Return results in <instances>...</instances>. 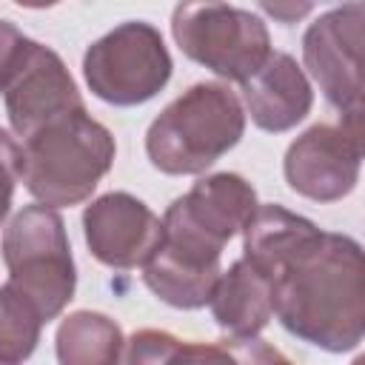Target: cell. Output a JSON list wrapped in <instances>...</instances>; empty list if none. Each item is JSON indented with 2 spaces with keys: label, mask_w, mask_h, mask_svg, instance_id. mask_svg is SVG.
Listing matches in <instances>:
<instances>
[{
  "label": "cell",
  "mask_w": 365,
  "mask_h": 365,
  "mask_svg": "<svg viewBox=\"0 0 365 365\" xmlns=\"http://www.w3.org/2000/svg\"><path fill=\"white\" fill-rule=\"evenodd\" d=\"M274 317L308 345L354 351L365 336L362 245L317 228L274 271Z\"/></svg>",
  "instance_id": "cell-1"
},
{
  "label": "cell",
  "mask_w": 365,
  "mask_h": 365,
  "mask_svg": "<svg viewBox=\"0 0 365 365\" xmlns=\"http://www.w3.org/2000/svg\"><path fill=\"white\" fill-rule=\"evenodd\" d=\"M117 143L86 106L71 108L23 140V174L29 194L51 208L80 205L111 171Z\"/></svg>",
  "instance_id": "cell-2"
},
{
  "label": "cell",
  "mask_w": 365,
  "mask_h": 365,
  "mask_svg": "<svg viewBox=\"0 0 365 365\" xmlns=\"http://www.w3.org/2000/svg\"><path fill=\"white\" fill-rule=\"evenodd\" d=\"M245 131L240 97L225 83H194L171 100L145 131V154L163 174H202Z\"/></svg>",
  "instance_id": "cell-3"
},
{
  "label": "cell",
  "mask_w": 365,
  "mask_h": 365,
  "mask_svg": "<svg viewBox=\"0 0 365 365\" xmlns=\"http://www.w3.org/2000/svg\"><path fill=\"white\" fill-rule=\"evenodd\" d=\"M3 262L9 282L20 288L46 322L63 314L77 288V268L66 222L51 205H26L3 231Z\"/></svg>",
  "instance_id": "cell-4"
},
{
  "label": "cell",
  "mask_w": 365,
  "mask_h": 365,
  "mask_svg": "<svg viewBox=\"0 0 365 365\" xmlns=\"http://www.w3.org/2000/svg\"><path fill=\"white\" fill-rule=\"evenodd\" d=\"M174 43L222 80L242 83L271 54L265 23L222 0H180L171 14Z\"/></svg>",
  "instance_id": "cell-5"
},
{
  "label": "cell",
  "mask_w": 365,
  "mask_h": 365,
  "mask_svg": "<svg viewBox=\"0 0 365 365\" xmlns=\"http://www.w3.org/2000/svg\"><path fill=\"white\" fill-rule=\"evenodd\" d=\"M171 54L163 34L143 20L114 26L83 54V77L94 97L111 106H140L171 80Z\"/></svg>",
  "instance_id": "cell-6"
},
{
  "label": "cell",
  "mask_w": 365,
  "mask_h": 365,
  "mask_svg": "<svg viewBox=\"0 0 365 365\" xmlns=\"http://www.w3.org/2000/svg\"><path fill=\"white\" fill-rule=\"evenodd\" d=\"M225 242L214 240L174 205L163 214V237L143 262L145 288L171 308H205L220 277Z\"/></svg>",
  "instance_id": "cell-7"
},
{
  "label": "cell",
  "mask_w": 365,
  "mask_h": 365,
  "mask_svg": "<svg viewBox=\"0 0 365 365\" xmlns=\"http://www.w3.org/2000/svg\"><path fill=\"white\" fill-rule=\"evenodd\" d=\"M362 168V114H345L339 125L317 123L285 151L282 171L288 185L314 200L336 202L359 182Z\"/></svg>",
  "instance_id": "cell-8"
},
{
  "label": "cell",
  "mask_w": 365,
  "mask_h": 365,
  "mask_svg": "<svg viewBox=\"0 0 365 365\" xmlns=\"http://www.w3.org/2000/svg\"><path fill=\"white\" fill-rule=\"evenodd\" d=\"M362 0L319 14L302 34V60L325 100L345 117L362 114Z\"/></svg>",
  "instance_id": "cell-9"
},
{
  "label": "cell",
  "mask_w": 365,
  "mask_h": 365,
  "mask_svg": "<svg viewBox=\"0 0 365 365\" xmlns=\"http://www.w3.org/2000/svg\"><path fill=\"white\" fill-rule=\"evenodd\" d=\"M83 234L91 257L108 268H137L163 237V220L134 194L108 191L83 211Z\"/></svg>",
  "instance_id": "cell-10"
},
{
  "label": "cell",
  "mask_w": 365,
  "mask_h": 365,
  "mask_svg": "<svg viewBox=\"0 0 365 365\" xmlns=\"http://www.w3.org/2000/svg\"><path fill=\"white\" fill-rule=\"evenodd\" d=\"M3 97H6L9 125L23 140L48 120L83 106L77 83L68 74L63 57L37 40L31 43L20 71L3 88Z\"/></svg>",
  "instance_id": "cell-11"
},
{
  "label": "cell",
  "mask_w": 365,
  "mask_h": 365,
  "mask_svg": "<svg viewBox=\"0 0 365 365\" xmlns=\"http://www.w3.org/2000/svg\"><path fill=\"white\" fill-rule=\"evenodd\" d=\"M242 100L254 125L279 134L305 120L314 106V88L291 54L271 51L265 63L242 80Z\"/></svg>",
  "instance_id": "cell-12"
},
{
  "label": "cell",
  "mask_w": 365,
  "mask_h": 365,
  "mask_svg": "<svg viewBox=\"0 0 365 365\" xmlns=\"http://www.w3.org/2000/svg\"><path fill=\"white\" fill-rule=\"evenodd\" d=\"M208 305L228 336H257L274 317V277L240 257L220 271Z\"/></svg>",
  "instance_id": "cell-13"
},
{
  "label": "cell",
  "mask_w": 365,
  "mask_h": 365,
  "mask_svg": "<svg viewBox=\"0 0 365 365\" xmlns=\"http://www.w3.org/2000/svg\"><path fill=\"white\" fill-rule=\"evenodd\" d=\"M171 205L214 240L228 242L237 231H242L259 202L254 185L245 177L234 171H220L197 180Z\"/></svg>",
  "instance_id": "cell-14"
},
{
  "label": "cell",
  "mask_w": 365,
  "mask_h": 365,
  "mask_svg": "<svg viewBox=\"0 0 365 365\" xmlns=\"http://www.w3.org/2000/svg\"><path fill=\"white\" fill-rule=\"evenodd\" d=\"M317 231L308 217H299L277 202L257 205L242 225V257L259 265L265 274L274 271Z\"/></svg>",
  "instance_id": "cell-15"
},
{
  "label": "cell",
  "mask_w": 365,
  "mask_h": 365,
  "mask_svg": "<svg viewBox=\"0 0 365 365\" xmlns=\"http://www.w3.org/2000/svg\"><path fill=\"white\" fill-rule=\"evenodd\" d=\"M57 359L63 365H111L123 359V328L100 311L68 314L54 336Z\"/></svg>",
  "instance_id": "cell-16"
},
{
  "label": "cell",
  "mask_w": 365,
  "mask_h": 365,
  "mask_svg": "<svg viewBox=\"0 0 365 365\" xmlns=\"http://www.w3.org/2000/svg\"><path fill=\"white\" fill-rule=\"evenodd\" d=\"M46 319L11 282L0 285V362H23L34 354Z\"/></svg>",
  "instance_id": "cell-17"
},
{
  "label": "cell",
  "mask_w": 365,
  "mask_h": 365,
  "mask_svg": "<svg viewBox=\"0 0 365 365\" xmlns=\"http://www.w3.org/2000/svg\"><path fill=\"white\" fill-rule=\"evenodd\" d=\"M123 348H125L123 351V359L125 362H180L185 342L177 339V336H171L168 331L143 328Z\"/></svg>",
  "instance_id": "cell-18"
},
{
  "label": "cell",
  "mask_w": 365,
  "mask_h": 365,
  "mask_svg": "<svg viewBox=\"0 0 365 365\" xmlns=\"http://www.w3.org/2000/svg\"><path fill=\"white\" fill-rule=\"evenodd\" d=\"M20 174H23V145L6 128H0V225L11 208V197Z\"/></svg>",
  "instance_id": "cell-19"
},
{
  "label": "cell",
  "mask_w": 365,
  "mask_h": 365,
  "mask_svg": "<svg viewBox=\"0 0 365 365\" xmlns=\"http://www.w3.org/2000/svg\"><path fill=\"white\" fill-rule=\"evenodd\" d=\"M34 40H29L14 23L0 20V91L11 83V77L20 71L23 60L29 57Z\"/></svg>",
  "instance_id": "cell-20"
},
{
  "label": "cell",
  "mask_w": 365,
  "mask_h": 365,
  "mask_svg": "<svg viewBox=\"0 0 365 365\" xmlns=\"http://www.w3.org/2000/svg\"><path fill=\"white\" fill-rule=\"evenodd\" d=\"M257 3L262 6V11H265L271 20L282 23V26L299 23V20L308 17L311 9H314V0H257Z\"/></svg>",
  "instance_id": "cell-21"
},
{
  "label": "cell",
  "mask_w": 365,
  "mask_h": 365,
  "mask_svg": "<svg viewBox=\"0 0 365 365\" xmlns=\"http://www.w3.org/2000/svg\"><path fill=\"white\" fill-rule=\"evenodd\" d=\"M17 6H26V9H48V6H57L60 0H14Z\"/></svg>",
  "instance_id": "cell-22"
}]
</instances>
